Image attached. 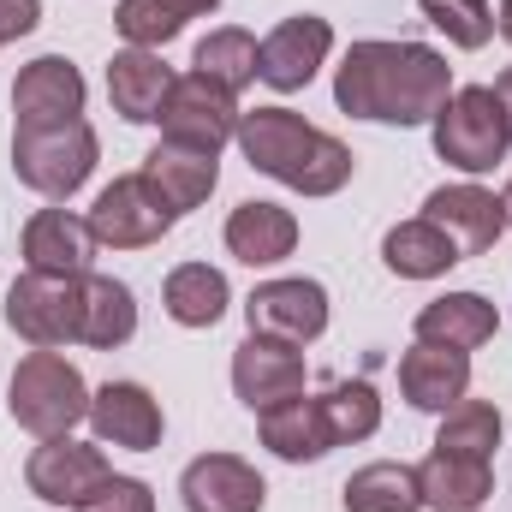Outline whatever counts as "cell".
I'll use <instances>...</instances> for the list:
<instances>
[{
  "instance_id": "1",
  "label": "cell",
  "mask_w": 512,
  "mask_h": 512,
  "mask_svg": "<svg viewBox=\"0 0 512 512\" xmlns=\"http://www.w3.org/2000/svg\"><path fill=\"white\" fill-rule=\"evenodd\" d=\"M453 96V66L429 42H352L334 72V102L352 120L376 126H429Z\"/></svg>"
},
{
  "instance_id": "2",
  "label": "cell",
  "mask_w": 512,
  "mask_h": 512,
  "mask_svg": "<svg viewBox=\"0 0 512 512\" xmlns=\"http://www.w3.org/2000/svg\"><path fill=\"white\" fill-rule=\"evenodd\" d=\"M239 149L256 173H268L286 191L304 197H334L352 179V149L328 131H316L310 120H298L292 108H256L239 120Z\"/></svg>"
},
{
  "instance_id": "3",
  "label": "cell",
  "mask_w": 512,
  "mask_h": 512,
  "mask_svg": "<svg viewBox=\"0 0 512 512\" xmlns=\"http://www.w3.org/2000/svg\"><path fill=\"white\" fill-rule=\"evenodd\" d=\"M6 411L18 429H30L36 441L72 435L90 417V387L78 376V364H66L60 352H30L18 358L12 387H6Z\"/></svg>"
},
{
  "instance_id": "4",
  "label": "cell",
  "mask_w": 512,
  "mask_h": 512,
  "mask_svg": "<svg viewBox=\"0 0 512 512\" xmlns=\"http://www.w3.org/2000/svg\"><path fill=\"white\" fill-rule=\"evenodd\" d=\"M96 131L90 120H54V126H18L12 131V173L36 197H72L96 173Z\"/></svg>"
},
{
  "instance_id": "5",
  "label": "cell",
  "mask_w": 512,
  "mask_h": 512,
  "mask_svg": "<svg viewBox=\"0 0 512 512\" xmlns=\"http://www.w3.org/2000/svg\"><path fill=\"white\" fill-rule=\"evenodd\" d=\"M429 126H435V155L447 167H459V173H489L495 161H507L512 149V126H507V108H501L495 84L453 90Z\"/></svg>"
},
{
  "instance_id": "6",
  "label": "cell",
  "mask_w": 512,
  "mask_h": 512,
  "mask_svg": "<svg viewBox=\"0 0 512 512\" xmlns=\"http://www.w3.org/2000/svg\"><path fill=\"white\" fill-rule=\"evenodd\" d=\"M84 322V274H18L6 292V328L36 352H60Z\"/></svg>"
},
{
  "instance_id": "7",
  "label": "cell",
  "mask_w": 512,
  "mask_h": 512,
  "mask_svg": "<svg viewBox=\"0 0 512 512\" xmlns=\"http://www.w3.org/2000/svg\"><path fill=\"white\" fill-rule=\"evenodd\" d=\"M239 96H227L221 84H209L203 72H185L173 78L167 102H161V137L167 143H185V149H203V155H221L227 137H239Z\"/></svg>"
},
{
  "instance_id": "8",
  "label": "cell",
  "mask_w": 512,
  "mask_h": 512,
  "mask_svg": "<svg viewBox=\"0 0 512 512\" xmlns=\"http://www.w3.org/2000/svg\"><path fill=\"white\" fill-rule=\"evenodd\" d=\"M84 221H90L96 245H108V251H143V245H161L179 215L155 197V185L143 173H126V179L102 185V197L90 203Z\"/></svg>"
},
{
  "instance_id": "9",
  "label": "cell",
  "mask_w": 512,
  "mask_h": 512,
  "mask_svg": "<svg viewBox=\"0 0 512 512\" xmlns=\"http://www.w3.org/2000/svg\"><path fill=\"white\" fill-rule=\"evenodd\" d=\"M108 477H114L108 459H102L90 441H72V435L42 441V447L30 453V465H24V483H30L36 501H48V507H72V512L90 507L96 489H102Z\"/></svg>"
},
{
  "instance_id": "10",
  "label": "cell",
  "mask_w": 512,
  "mask_h": 512,
  "mask_svg": "<svg viewBox=\"0 0 512 512\" xmlns=\"http://www.w3.org/2000/svg\"><path fill=\"white\" fill-rule=\"evenodd\" d=\"M328 48H334V24H328V18H316V12L280 18V24L256 42V78H262L268 90L292 96V90H304V84L322 72Z\"/></svg>"
},
{
  "instance_id": "11",
  "label": "cell",
  "mask_w": 512,
  "mask_h": 512,
  "mask_svg": "<svg viewBox=\"0 0 512 512\" xmlns=\"http://www.w3.org/2000/svg\"><path fill=\"white\" fill-rule=\"evenodd\" d=\"M245 322H251V334L310 346L328 328V292H322V280H262L245 298Z\"/></svg>"
},
{
  "instance_id": "12",
  "label": "cell",
  "mask_w": 512,
  "mask_h": 512,
  "mask_svg": "<svg viewBox=\"0 0 512 512\" xmlns=\"http://www.w3.org/2000/svg\"><path fill=\"white\" fill-rule=\"evenodd\" d=\"M90 429L102 447H126V453H155L161 447V399L137 382H108L90 393Z\"/></svg>"
},
{
  "instance_id": "13",
  "label": "cell",
  "mask_w": 512,
  "mask_h": 512,
  "mask_svg": "<svg viewBox=\"0 0 512 512\" xmlns=\"http://www.w3.org/2000/svg\"><path fill=\"white\" fill-rule=\"evenodd\" d=\"M304 346H286V340H268V334H251L239 352H233V393L251 405L256 417L292 393H304Z\"/></svg>"
},
{
  "instance_id": "14",
  "label": "cell",
  "mask_w": 512,
  "mask_h": 512,
  "mask_svg": "<svg viewBox=\"0 0 512 512\" xmlns=\"http://www.w3.org/2000/svg\"><path fill=\"white\" fill-rule=\"evenodd\" d=\"M179 501H185V512H262L268 483L256 477V465H245L239 453H203V459L185 465Z\"/></svg>"
},
{
  "instance_id": "15",
  "label": "cell",
  "mask_w": 512,
  "mask_h": 512,
  "mask_svg": "<svg viewBox=\"0 0 512 512\" xmlns=\"http://www.w3.org/2000/svg\"><path fill=\"white\" fill-rule=\"evenodd\" d=\"M12 114L18 126H54V120H84V72L66 54H42L18 72L12 84Z\"/></svg>"
},
{
  "instance_id": "16",
  "label": "cell",
  "mask_w": 512,
  "mask_h": 512,
  "mask_svg": "<svg viewBox=\"0 0 512 512\" xmlns=\"http://www.w3.org/2000/svg\"><path fill=\"white\" fill-rule=\"evenodd\" d=\"M423 215L459 245V256L495 251V239L507 233V209H501V197L483 191V185H441V191H429Z\"/></svg>"
},
{
  "instance_id": "17",
  "label": "cell",
  "mask_w": 512,
  "mask_h": 512,
  "mask_svg": "<svg viewBox=\"0 0 512 512\" xmlns=\"http://www.w3.org/2000/svg\"><path fill=\"white\" fill-rule=\"evenodd\" d=\"M96 251L102 245H96L90 221L72 215V209H36L24 221V262L36 274H90Z\"/></svg>"
},
{
  "instance_id": "18",
  "label": "cell",
  "mask_w": 512,
  "mask_h": 512,
  "mask_svg": "<svg viewBox=\"0 0 512 512\" xmlns=\"http://www.w3.org/2000/svg\"><path fill=\"white\" fill-rule=\"evenodd\" d=\"M399 393H405L417 411H453V405L471 393V358L453 352V346L417 340V346L399 358Z\"/></svg>"
},
{
  "instance_id": "19",
  "label": "cell",
  "mask_w": 512,
  "mask_h": 512,
  "mask_svg": "<svg viewBox=\"0 0 512 512\" xmlns=\"http://www.w3.org/2000/svg\"><path fill=\"white\" fill-rule=\"evenodd\" d=\"M143 179L155 185V197H161L173 215H185V209L209 203V191H215V179H221V161L203 155V149H185V143H167V137H161V143L143 155Z\"/></svg>"
},
{
  "instance_id": "20",
  "label": "cell",
  "mask_w": 512,
  "mask_h": 512,
  "mask_svg": "<svg viewBox=\"0 0 512 512\" xmlns=\"http://www.w3.org/2000/svg\"><path fill=\"white\" fill-rule=\"evenodd\" d=\"M262 447H268L274 459H286V465H310V459L334 453V429H328L322 399L292 393V399L268 405V411H262Z\"/></svg>"
},
{
  "instance_id": "21",
  "label": "cell",
  "mask_w": 512,
  "mask_h": 512,
  "mask_svg": "<svg viewBox=\"0 0 512 512\" xmlns=\"http://www.w3.org/2000/svg\"><path fill=\"white\" fill-rule=\"evenodd\" d=\"M417 495L435 512H477L495 501V465L489 459H459V453H429L417 465Z\"/></svg>"
},
{
  "instance_id": "22",
  "label": "cell",
  "mask_w": 512,
  "mask_h": 512,
  "mask_svg": "<svg viewBox=\"0 0 512 512\" xmlns=\"http://www.w3.org/2000/svg\"><path fill=\"white\" fill-rule=\"evenodd\" d=\"M167 90H173V72L161 66V54L126 48V54L108 60V102H114V114L131 120V126H155Z\"/></svg>"
},
{
  "instance_id": "23",
  "label": "cell",
  "mask_w": 512,
  "mask_h": 512,
  "mask_svg": "<svg viewBox=\"0 0 512 512\" xmlns=\"http://www.w3.org/2000/svg\"><path fill=\"white\" fill-rule=\"evenodd\" d=\"M495 328H501V316H495V304H489L483 292H447V298H435V304L417 310V340H429V346H453V352H477V346H489Z\"/></svg>"
},
{
  "instance_id": "24",
  "label": "cell",
  "mask_w": 512,
  "mask_h": 512,
  "mask_svg": "<svg viewBox=\"0 0 512 512\" xmlns=\"http://www.w3.org/2000/svg\"><path fill=\"white\" fill-rule=\"evenodd\" d=\"M227 251L239 256V262H251V268L286 262V256L298 251V221H292V209H280V203H239V209L227 215Z\"/></svg>"
},
{
  "instance_id": "25",
  "label": "cell",
  "mask_w": 512,
  "mask_h": 512,
  "mask_svg": "<svg viewBox=\"0 0 512 512\" xmlns=\"http://www.w3.org/2000/svg\"><path fill=\"white\" fill-rule=\"evenodd\" d=\"M382 262L399 280H441V274L459 268L465 256H459V245H453L429 215H417V221H399L382 239Z\"/></svg>"
},
{
  "instance_id": "26",
  "label": "cell",
  "mask_w": 512,
  "mask_h": 512,
  "mask_svg": "<svg viewBox=\"0 0 512 512\" xmlns=\"http://www.w3.org/2000/svg\"><path fill=\"white\" fill-rule=\"evenodd\" d=\"M161 304H167V316H173L179 328H215V322L227 316L233 292H227V274H221V268H209V262H179V268L167 274V286H161Z\"/></svg>"
},
{
  "instance_id": "27",
  "label": "cell",
  "mask_w": 512,
  "mask_h": 512,
  "mask_svg": "<svg viewBox=\"0 0 512 512\" xmlns=\"http://www.w3.org/2000/svg\"><path fill=\"white\" fill-rule=\"evenodd\" d=\"M137 334V298H131L126 280L114 274H84V322H78V340L96 346V352H114Z\"/></svg>"
},
{
  "instance_id": "28",
  "label": "cell",
  "mask_w": 512,
  "mask_h": 512,
  "mask_svg": "<svg viewBox=\"0 0 512 512\" xmlns=\"http://www.w3.org/2000/svg\"><path fill=\"white\" fill-rule=\"evenodd\" d=\"M346 512H423V495H417V465H393V459H376L364 471L346 477L340 489Z\"/></svg>"
},
{
  "instance_id": "29",
  "label": "cell",
  "mask_w": 512,
  "mask_h": 512,
  "mask_svg": "<svg viewBox=\"0 0 512 512\" xmlns=\"http://www.w3.org/2000/svg\"><path fill=\"white\" fill-rule=\"evenodd\" d=\"M495 447H501V411L489 399H459L453 411H441L435 453H459V459H489L495 465Z\"/></svg>"
},
{
  "instance_id": "30",
  "label": "cell",
  "mask_w": 512,
  "mask_h": 512,
  "mask_svg": "<svg viewBox=\"0 0 512 512\" xmlns=\"http://www.w3.org/2000/svg\"><path fill=\"white\" fill-rule=\"evenodd\" d=\"M191 72H203L209 84H221L227 96H239V90L256 78V36L239 30V24L209 30V36L197 42V54H191Z\"/></svg>"
},
{
  "instance_id": "31",
  "label": "cell",
  "mask_w": 512,
  "mask_h": 512,
  "mask_svg": "<svg viewBox=\"0 0 512 512\" xmlns=\"http://www.w3.org/2000/svg\"><path fill=\"white\" fill-rule=\"evenodd\" d=\"M322 411H328V429H334V447H352V441H370L382 429V399L370 382H340L322 393Z\"/></svg>"
},
{
  "instance_id": "32",
  "label": "cell",
  "mask_w": 512,
  "mask_h": 512,
  "mask_svg": "<svg viewBox=\"0 0 512 512\" xmlns=\"http://www.w3.org/2000/svg\"><path fill=\"white\" fill-rule=\"evenodd\" d=\"M114 30L126 36L131 48H149V54H161L179 30H185V12L173 6V0H120V12H114Z\"/></svg>"
},
{
  "instance_id": "33",
  "label": "cell",
  "mask_w": 512,
  "mask_h": 512,
  "mask_svg": "<svg viewBox=\"0 0 512 512\" xmlns=\"http://www.w3.org/2000/svg\"><path fill=\"white\" fill-rule=\"evenodd\" d=\"M417 6L453 48H489V36H495L489 0H417Z\"/></svg>"
},
{
  "instance_id": "34",
  "label": "cell",
  "mask_w": 512,
  "mask_h": 512,
  "mask_svg": "<svg viewBox=\"0 0 512 512\" xmlns=\"http://www.w3.org/2000/svg\"><path fill=\"white\" fill-rule=\"evenodd\" d=\"M84 512H155V495H149V483H137V477H108Z\"/></svg>"
},
{
  "instance_id": "35",
  "label": "cell",
  "mask_w": 512,
  "mask_h": 512,
  "mask_svg": "<svg viewBox=\"0 0 512 512\" xmlns=\"http://www.w3.org/2000/svg\"><path fill=\"white\" fill-rule=\"evenodd\" d=\"M42 24V0H0V42H18Z\"/></svg>"
},
{
  "instance_id": "36",
  "label": "cell",
  "mask_w": 512,
  "mask_h": 512,
  "mask_svg": "<svg viewBox=\"0 0 512 512\" xmlns=\"http://www.w3.org/2000/svg\"><path fill=\"white\" fill-rule=\"evenodd\" d=\"M495 96H501V108H507V126H512V66L495 78Z\"/></svg>"
},
{
  "instance_id": "37",
  "label": "cell",
  "mask_w": 512,
  "mask_h": 512,
  "mask_svg": "<svg viewBox=\"0 0 512 512\" xmlns=\"http://www.w3.org/2000/svg\"><path fill=\"white\" fill-rule=\"evenodd\" d=\"M173 6H179V12H185V18H203V12H215V6H221V0H173Z\"/></svg>"
},
{
  "instance_id": "38",
  "label": "cell",
  "mask_w": 512,
  "mask_h": 512,
  "mask_svg": "<svg viewBox=\"0 0 512 512\" xmlns=\"http://www.w3.org/2000/svg\"><path fill=\"white\" fill-rule=\"evenodd\" d=\"M495 30L512 42V0H501V12H495Z\"/></svg>"
},
{
  "instance_id": "39",
  "label": "cell",
  "mask_w": 512,
  "mask_h": 512,
  "mask_svg": "<svg viewBox=\"0 0 512 512\" xmlns=\"http://www.w3.org/2000/svg\"><path fill=\"white\" fill-rule=\"evenodd\" d=\"M501 209H507V227H512V185L501 191Z\"/></svg>"
}]
</instances>
